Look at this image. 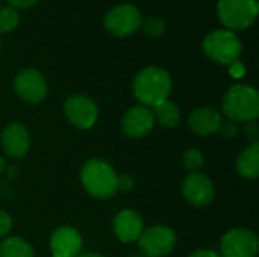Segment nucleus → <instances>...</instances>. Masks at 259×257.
I'll return each instance as SVG.
<instances>
[{"label": "nucleus", "instance_id": "nucleus-1", "mask_svg": "<svg viewBox=\"0 0 259 257\" xmlns=\"http://www.w3.org/2000/svg\"><path fill=\"white\" fill-rule=\"evenodd\" d=\"M132 91L143 106L152 109L168 98L171 92V77L164 68L146 67L135 76Z\"/></svg>", "mask_w": 259, "mask_h": 257}, {"label": "nucleus", "instance_id": "nucleus-2", "mask_svg": "<svg viewBox=\"0 0 259 257\" xmlns=\"http://www.w3.org/2000/svg\"><path fill=\"white\" fill-rule=\"evenodd\" d=\"M222 109L228 120L234 123L256 121L259 115L258 91L250 85L235 83L225 92Z\"/></svg>", "mask_w": 259, "mask_h": 257}, {"label": "nucleus", "instance_id": "nucleus-3", "mask_svg": "<svg viewBox=\"0 0 259 257\" xmlns=\"http://www.w3.org/2000/svg\"><path fill=\"white\" fill-rule=\"evenodd\" d=\"M117 173L103 159H90L80 170V182L85 191L99 200L111 198L117 194Z\"/></svg>", "mask_w": 259, "mask_h": 257}, {"label": "nucleus", "instance_id": "nucleus-4", "mask_svg": "<svg viewBox=\"0 0 259 257\" xmlns=\"http://www.w3.org/2000/svg\"><path fill=\"white\" fill-rule=\"evenodd\" d=\"M243 50L238 35L228 29H217L206 35L203 39L205 55L219 65H232L238 62Z\"/></svg>", "mask_w": 259, "mask_h": 257}, {"label": "nucleus", "instance_id": "nucleus-5", "mask_svg": "<svg viewBox=\"0 0 259 257\" xmlns=\"http://www.w3.org/2000/svg\"><path fill=\"white\" fill-rule=\"evenodd\" d=\"M256 0H219L217 15L228 30H244L250 27L258 17Z\"/></svg>", "mask_w": 259, "mask_h": 257}, {"label": "nucleus", "instance_id": "nucleus-6", "mask_svg": "<svg viewBox=\"0 0 259 257\" xmlns=\"http://www.w3.org/2000/svg\"><path fill=\"white\" fill-rule=\"evenodd\" d=\"M259 239L256 233L246 227L228 230L220 242L222 257H256Z\"/></svg>", "mask_w": 259, "mask_h": 257}, {"label": "nucleus", "instance_id": "nucleus-7", "mask_svg": "<svg viewBox=\"0 0 259 257\" xmlns=\"http://www.w3.org/2000/svg\"><path fill=\"white\" fill-rule=\"evenodd\" d=\"M137 242L144 257H165L176 247V233L167 226H152L144 229Z\"/></svg>", "mask_w": 259, "mask_h": 257}, {"label": "nucleus", "instance_id": "nucleus-8", "mask_svg": "<svg viewBox=\"0 0 259 257\" xmlns=\"http://www.w3.org/2000/svg\"><path fill=\"white\" fill-rule=\"evenodd\" d=\"M64 115L76 129L88 130L99 120V108L90 97L76 94L64 101Z\"/></svg>", "mask_w": 259, "mask_h": 257}, {"label": "nucleus", "instance_id": "nucleus-9", "mask_svg": "<svg viewBox=\"0 0 259 257\" xmlns=\"http://www.w3.org/2000/svg\"><path fill=\"white\" fill-rule=\"evenodd\" d=\"M141 12L132 3L117 5L105 15V27L117 36L132 35L141 26Z\"/></svg>", "mask_w": 259, "mask_h": 257}, {"label": "nucleus", "instance_id": "nucleus-10", "mask_svg": "<svg viewBox=\"0 0 259 257\" xmlns=\"http://www.w3.org/2000/svg\"><path fill=\"white\" fill-rule=\"evenodd\" d=\"M14 91L23 101L36 105L47 97L49 88L44 76L38 70L24 68L14 79Z\"/></svg>", "mask_w": 259, "mask_h": 257}, {"label": "nucleus", "instance_id": "nucleus-11", "mask_svg": "<svg viewBox=\"0 0 259 257\" xmlns=\"http://www.w3.org/2000/svg\"><path fill=\"white\" fill-rule=\"evenodd\" d=\"M182 195L190 204L203 208L214 200L215 188L208 176L202 173H193L188 174L182 182Z\"/></svg>", "mask_w": 259, "mask_h": 257}, {"label": "nucleus", "instance_id": "nucleus-12", "mask_svg": "<svg viewBox=\"0 0 259 257\" xmlns=\"http://www.w3.org/2000/svg\"><path fill=\"white\" fill-rule=\"evenodd\" d=\"M0 144L5 155L12 159H20L26 156L30 148V135L27 127L21 123L8 124L0 135Z\"/></svg>", "mask_w": 259, "mask_h": 257}, {"label": "nucleus", "instance_id": "nucleus-13", "mask_svg": "<svg viewBox=\"0 0 259 257\" xmlns=\"http://www.w3.org/2000/svg\"><path fill=\"white\" fill-rule=\"evenodd\" d=\"M155 118L152 109L143 105L131 108L121 118V130L129 138H144L152 132Z\"/></svg>", "mask_w": 259, "mask_h": 257}, {"label": "nucleus", "instance_id": "nucleus-14", "mask_svg": "<svg viewBox=\"0 0 259 257\" xmlns=\"http://www.w3.org/2000/svg\"><path fill=\"white\" fill-rule=\"evenodd\" d=\"M82 236L80 233L70 227H58L50 236V251L53 257H77L82 253Z\"/></svg>", "mask_w": 259, "mask_h": 257}, {"label": "nucleus", "instance_id": "nucleus-15", "mask_svg": "<svg viewBox=\"0 0 259 257\" xmlns=\"http://www.w3.org/2000/svg\"><path fill=\"white\" fill-rule=\"evenodd\" d=\"M112 229L118 241L131 244L140 239L141 233L144 232V221L138 212L132 209H124L115 215Z\"/></svg>", "mask_w": 259, "mask_h": 257}, {"label": "nucleus", "instance_id": "nucleus-16", "mask_svg": "<svg viewBox=\"0 0 259 257\" xmlns=\"http://www.w3.org/2000/svg\"><path fill=\"white\" fill-rule=\"evenodd\" d=\"M223 118L219 109L212 106L196 108L188 117L190 129L199 136H209L219 132Z\"/></svg>", "mask_w": 259, "mask_h": 257}, {"label": "nucleus", "instance_id": "nucleus-17", "mask_svg": "<svg viewBox=\"0 0 259 257\" xmlns=\"http://www.w3.org/2000/svg\"><path fill=\"white\" fill-rule=\"evenodd\" d=\"M152 114H153V118H155V124L158 123L159 126L167 127V129L179 126V123L182 120V114H181L179 106L175 101L168 100V98L164 100L162 103L153 106Z\"/></svg>", "mask_w": 259, "mask_h": 257}, {"label": "nucleus", "instance_id": "nucleus-18", "mask_svg": "<svg viewBox=\"0 0 259 257\" xmlns=\"http://www.w3.org/2000/svg\"><path fill=\"white\" fill-rule=\"evenodd\" d=\"M237 171L246 179L259 176V144H250L237 158Z\"/></svg>", "mask_w": 259, "mask_h": 257}, {"label": "nucleus", "instance_id": "nucleus-19", "mask_svg": "<svg viewBox=\"0 0 259 257\" xmlns=\"http://www.w3.org/2000/svg\"><path fill=\"white\" fill-rule=\"evenodd\" d=\"M0 257H35V251L26 239L9 236L0 242Z\"/></svg>", "mask_w": 259, "mask_h": 257}, {"label": "nucleus", "instance_id": "nucleus-20", "mask_svg": "<svg viewBox=\"0 0 259 257\" xmlns=\"http://www.w3.org/2000/svg\"><path fill=\"white\" fill-rule=\"evenodd\" d=\"M182 165L184 168L193 174V173H200V170L203 168L205 165V156L200 150H196V148H190L184 153L182 156Z\"/></svg>", "mask_w": 259, "mask_h": 257}, {"label": "nucleus", "instance_id": "nucleus-21", "mask_svg": "<svg viewBox=\"0 0 259 257\" xmlns=\"http://www.w3.org/2000/svg\"><path fill=\"white\" fill-rule=\"evenodd\" d=\"M18 12L12 6H0V33L12 32L18 26Z\"/></svg>", "mask_w": 259, "mask_h": 257}, {"label": "nucleus", "instance_id": "nucleus-22", "mask_svg": "<svg viewBox=\"0 0 259 257\" xmlns=\"http://www.w3.org/2000/svg\"><path fill=\"white\" fill-rule=\"evenodd\" d=\"M143 24V29L146 32L147 36H152V38H158L164 33V29H165V24L164 21L159 18V17H147L146 20L141 21Z\"/></svg>", "mask_w": 259, "mask_h": 257}, {"label": "nucleus", "instance_id": "nucleus-23", "mask_svg": "<svg viewBox=\"0 0 259 257\" xmlns=\"http://www.w3.org/2000/svg\"><path fill=\"white\" fill-rule=\"evenodd\" d=\"M217 133H220L222 138H225V139H232V138H235L238 135V126H237V123H234L231 120L222 121L220 129H219Z\"/></svg>", "mask_w": 259, "mask_h": 257}, {"label": "nucleus", "instance_id": "nucleus-24", "mask_svg": "<svg viewBox=\"0 0 259 257\" xmlns=\"http://www.w3.org/2000/svg\"><path fill=\"white\" fill-rule=\"evenodd\" d=\"M12 230V218L5 211H0V238H6Z\"/></svg>", "mask_w": 259, "mask_h": 257}, {"label": "nucleus", "instance_id": "nucleus-25", "mask_svg": "<svg viewBox=\"0 0 259 257\" xmlns=\"http://www.w3.org/2000/svg\"><path fill=\"white\" fill-rule=\"evenodd\" d=\"M135 186V182L132 176L129 174H118L117 176V191H126L129 192Z\"/></svg>", "mask_w": 259, "mask_h": 257}, {"label": "nucleus", "instance_id": "nucleus-26", "mask_svg": "<svg viewBox=\"0 0 259 257\" xmlns=\"http://www.w3.org/2000/svg\"><path fill=\"white\" fill-rule=\"evenodd\" d=\"M244 135L247 139L252 141V144H258V124L256 121H250V123H246V127H244Z\"/></svg>", "mask_w": 259, "mask_h": 257}, {"label": "nucleus", "instance_id": "nucleus-27", "mask_svg": "<svg viewBox=\"0 0 259 257\" xmlns=\"http://www.w3.org/2000/svg\"><path fill=\"white\" fill-rule=\"evenodd\" d=\"M38 0H8L9 6H12L14 9L15 8H20V9H26V8H30L36 3Z\"/></svg>", "mask_w": 259, "mask_h": 257}, {"label": "nucleus", "instance_id": "nucleus-28", "mask_svg": "<svg viewBox=\"0 0 259 257\" xmlns=\"http://www.w3.org/2000/svg\"><path fill=\"white\" fill-rule=\"evenodd\" d=\"M188 257H222L220 253L214 251V250H208V248H203V250H196L193 251Z\"/></svg>", "mask_w": 259, "mask_h": 257}, {"label": "nucleus", "instance_id": "nucleus-29", "mask_svg": "<svg viewBox=\"0 0 259 257\" xmlns=\"http://www.w3.org/2000/svg\"><path fill=\"white\" fill-rule=\"evenodd\" d=\"M229 67H231V74H232L234 77H241V76L244 74V67H243V64L235 62V64H232V65H229Z\"/></svg>", "mask_w": 259, "mask_h": 257}, {"label": "nucleus", "instance_id": "nucleus-30", "mask_svg": "<svg viewBox=\"0 0 259 257\" xmlns=\"http://www.w3.org/2000/svg\"><path fill=\"white\" fill-rule=\"evenodd\" d=\"M5 174H8V177L9 179H15V176L18 174V168H15V167H9V168H6V173Z\"/></svg>", "mask_w": 259, "mask_h": 257}, {"label": "nucleus", "instance_id": "nucleus-31", "mask_svg": "<svg viewBox=\"0 0 259 257\" xmlns=\"http://www.w3.org/2000/svg\"><path fill=\"white\" fill-rule=\"evenodd\" d=\"M6 168H8L6 161H5V158L0 156V174H5V173H6Z\"/></svg>", "mask_w": 259, "mask_h": 257}, {"label": "nucleus", "instance_id": "nucleus-32", "mask_svg": "<svg viewBox=\"0 0 259 257\" xmlns=\"http://www.w3.org/2000/svg\"><path fill=\"white\" fill-rule=\"evenodd\" d=\"M77 257H105L103 254H99V253H80Z\"/></svg>", "mask_w": 259, "mask_h": 257}, {"label": "nucleus", "instance_id": "nucleus-33", "mask_svg": "<svg viewBox=\"0 0 259 257\" xmlns=\"http://www.w3.org/2000/svg\"><path fill=\"white\" fill-rule=\"evenodd\" d=\"M129 257H144V256H143L141 253H140V254H138V253H134V254H131Z\"/></svg>", "mask_w": 259, "mask_h": 257}]
</instances>
